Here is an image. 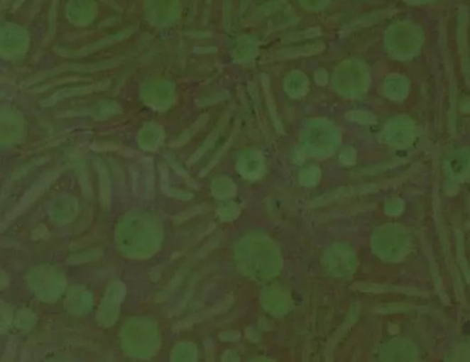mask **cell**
<instances>
[{
  "label": "cell",
  "mask_w": 470,
  "mask_h": 362,
  "mask_svg": "<svg viewBox=\"0 0 470 362\" xmlns=\"http://www.w3.org/2000/svg\"><path fill=\"white\" fill-rule=\"evenodd\" d=\"M415 356V351L410 344L397 342L386 349V357L389 361H410Z\"/></svg>",
  "instance_id": "cell-2"
},
{
  "label": "cell",
  "mask_w": 470,
  "mask_h": 362,
  "mask_svg": "<svg viewBox=\"0 0 470 362\" xmlns=\"http://www.w3.org/2000/svg\"><path fill=\"white\" fill-rule=\"evenodd\" d=\"M373 246L378 255L386 259L393 260L399 258L405 253L407 239L402 230L387 226L376 233Z\"/></svg>",
  "instance_id": "cell-1"
}]
</instances>
